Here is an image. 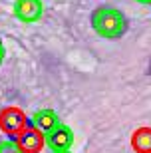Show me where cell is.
Returning <instances> with one entry per match:
<instances>
[{
    "label": "cell",
    "mask_w": 151,
    "mask_h": 153,
    "mask_svg": "<svg viewBox=\"0 0 151 153\" xmlns=\"http://www.w3.org/2000/svg\"><path fill=\"white\" fill-rule=\"evenodd\" d=\"M24 127H28V117L20 108L10 105V108L0 109V129L4 131L6 135H10L14 139Z\"/></svg>",
    "instance_id": "2"
},
{
    "label": "cell",
    "mask_w": 151,
    "mask_h": 153,
    "mask_svg": "<svg viewBox=\"0 0 151 153\" xmlns=\"http://www.w3.org/2000/svg\"><path fill=\"white\" fill-rule=\"evenodd\" d=\"M91 30L100 38L106 40H118L123 38L129 30V20L119 8L113 6H97L90 16Z\"/></svg>",
    "instance_id": "1"
},
{
    "label": "cell",
    "mask_w": 151,
    "mask_h": 153,
    "mask_svg": "<svg viewBox=\"0 0 151 153\" xmlns=\"http://www.w3.org/2000/svg\"><path fill=\"white\" fill-rule=\"evenodd\" d=\"M133 149L137 153H149L151 151V131L149 127H143L133 135Z\"/></svg>",
    "instance_id": "7"
},
{
    "label": "cell",
    "mask_w": 151,
    "mask_h": 153,
    "mask_svg": "<svg viewBox=\"0 0 151 153\" xmlns=\"http://www.w3.org/2000/svg\"><path fill=\"white\" fill-rule=\"evenodd\" d=\"M58 123H60V117H58V114L54 111V109H50V108H44V109L34 111V115L28 119V125L34 127L36 131H40L42 135L48 133L52 127H56Z\"/></svg>",
    "instance_id": "6"
},
{
    "label": "cell",
    "mask_w": 151,
    "mask_h": 153,
    "mask_svg": "<svg viewBox=\"0 0 151 153\" xmlns=\"http://www.w3.org/2000/svg\"><path fill=\"white\" fill-rule=\"evenodd\" d=\"M12 14L16 20L24 24H34L44 16V2L42 0H14Z\"/></svg>",
    "instance_id": "4"
},
{
    "label": "cell",
    "mask_w": 151,
    "mask_h": 153,
    "mask_svg": "<svg viewBox=\"0 0 151 153\" xmlns=\"http://www.w3.org/2000/svg\"><path fill=\"white\" fill-rule=\"evenodd\" d=\"M44 145L52 149L54 153L70 151V147L74 145V131L72 127H68L60 121L56 127H52L48 133H44Z\"/></svg>",
    "instance_id": "3"
},
{
    "label": "cell",
    "mask_w": 151,
    "mask_h": 153,
    "mask_svg": "<svg viewBox=\"0 0 151 153\" xmlns=\"http://www.w3.org/2000/svg\"><path fill=\"white\" fill-rule=\"evenodd\" d=\"M14 141H16V145L20 147L22 153H40L42 147H44V135L40 131H36L34 127H30V125L24 127L14 137Z\"/></svg>",
    "instance_id": "5"
},
{
    "label": "cell",
    "mask_w": 151,
    "mask_h": 153,
    "mask_svg": "<svg viewBox=\"0 0 151 153\" xmlns=\"http://www.w3.org/2000/svg\"><path fill=\"white\" fill-rule=\"evenodd\" d=\"M4 58H6V48H4V42L0 40V64L4 62Z\"/></svg>",
    "instance_id": "9"
},
{
    "label": "cell",
    "mask_w": 151,
    "mask_h": 153,
    "mask_svg": "<svg viewBox=\"0 0 151 153\" xmlns=\"http://www.w3.org/2000/svg\"><path fill=\"white\" fill-rule=\"evenodd\" d=\"M135 2H139V4H149L151 0H135Z\"/></svg>",
    "instance_id": "10"
},
{
    "label": "cell",
    "mask_w": 151,
    "mask_h": 153,
    "mask_svg": "<svg viewBox=\"0 0 151 153\" xmlns=\"http://www.w3.org/2000/svg\"><path fill=\"white\" fill-rule=\"evenodd\" d=\"M0 153H22L14 139H0Z\"/></svg>",
    "instance_id": "8"
}]
</instances>
